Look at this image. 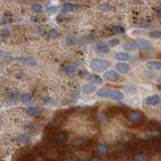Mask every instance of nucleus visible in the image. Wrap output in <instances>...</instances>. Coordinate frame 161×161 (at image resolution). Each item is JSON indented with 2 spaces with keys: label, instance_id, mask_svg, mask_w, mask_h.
<instances>
[{
  "label": "nucleus",
  "instance_id": "11",
  "mask_svg": "<svg viewBox=\"0 0 161 161\" xmlns=\"http://www.w3.org/2000/svg\"><path fill=\"white\" fill-rule=\"evenodd\" d=\"M109 98L114 100V101H122V100H124V98H125V96H124V94L121 91H118V90H111V91H110Z\"/></svg>",
  "mask_w": 161,
  "mask_h": 161
},
{
  "label": "nucleus",
  "instance_id": "40",
  "mask_svg": "<svg viewBox=\"0 0 161 161\" xmlns=\"http://www.w3.org/2000/svg\"><path fill=\"white\" fill-rule=\"evenodd\" d=\"M1 124H2V119L0 118V126H1Z\"/></svg>",
  "mask_w": 161,
  "mask_h": 161
},
{
  "label": "nucleus",
  "instance_id": "18",
  "mask_svg": "<svg viewBox=\"0 0 161 161\" xmlns=\"http://www.w3.org/2000/svg\"><path fill=\"white\" fill-rule=\"evenodd\" d=\"M63 70L65 74L72 75L75 72V68L74 65H72V63H65V65L63 67Z\"/></svg>",
  "mask_w": 161,
  "mask_h": 161
},
{
  "label": "nucleus",
  "instance_id": "24",
  "mask_svg": "<svg viewBox=\"0 0 161 161\" xmlns=\"http://www.w3.org/2000/svg\"><path fill=\"white\" fill-rule=\"evenodd\" d=\"M31 10H32L34 13H41L43 11V6L40 3H34L32 6H31Z\"/></svg>",
  "mask_w": 161,
  "mask_h": 161
},
{
  "label": "nucleus",
  "instance_id": "14",
  "mask_svg": "<svg viewBox=\"0 0 161 161\" xmlns=\"http://www.w3.org/2000/svg\"><path fill=\"white\" fill-rule=\"evenodd\" d=\"M88 82L93 85H101L103 83V79L98 75H91L88 78Z\"/></svg>",
  "mask_w": 161,
  "mask_h": 161
},
{
  "label": "nucleus",
  "instance_id": "28",
  "mask_svg": "<svg viewBox=\"0 0 161 161\" xmlns=\"http://www.w3.org/2000/svg\"><path fill=\"white\" fill-rule=\"evenodd\" d=\"M47 34L48 36H50V38H58V36H60V32L57 30V29H55V28H52L50 30H48V32H47Z\"/></svg>",
  "mask_w": 161,
  "mask_h": 161
},
{
  "label": "nucleus",
  "instance_id": "41",
  "mask_svg": "<svg viewBox=\"0 0 161 161\" xmlns=\"http://www.w3.org/2000/svg\"><path fill=\"white\" fill-rule=\"evenodd\" d=\"M75 1H84V0H75Z\"/></svg>",
  "mask_w": 161,
  "mask_h": 161
},
{
  "label": "nucleus",
  "instance_id": "36",
  "mask_svg": "<svg viewBox=\"0 0 161 161\" xmlns=\"http://www.w3.org/2000/svg\"><path fill=\"white\" fill-rule=\"evenodd\" d=\"M38 32H40V35H45V27H40V29H38Z\"/></svg>",
  "mask_w": 161,
  "mask_h": 161
},
{
  "label": "nucleus",
  "instance_id": "9",
  "mask_svg": "<svg viewBox=\"0 0 161 161\" xmlns=\"http://www.w3.org/2000/svg\"><path fill=\"white\" fill-rule=\"evenodd\" d=\"M161 102V96L159 95H152L145 99V103L150 106H156Z\"/></svg>",
  "mask_w": 161,
  "mask_h": 161
},
{
  "label": "nucleus",
  "instance_id": "10",
  "mask_svg": "<svg viewBox=\"0 0 161 161\" xmlns=\"http://www.w3.org/2000/svg\"><path fill=\"white\" fill-rule=\"evenodd\" d=\"M114 58L118 62H127L131 58V55L127 52H119L115 53Z\"/></svg>",
  "mask_w": 161,
  "mask_h": 161
},
{
  "label": "nucleus",
  "instance_id": "23",
  "mask_svg": "<svg viewBox=\"0 0 161 161\" xmlns=\"http://www.w3.org/2000/svg\"><path fill=\"white\" fill-rule=\"evenodd\" d=\"M135 160L136 161H149L150 157L145 153H139L135 156Z\"/></svg>",
  "mask_w": 161,
  "mask_h": 161
},
{
  "label": "nucleus",
  "instance_id": "33",
  "mask_svg": "<svg viewBox=\"0 0 161 161\" xmlns=\"http://www.w3.org/2000/svg\"><path fill=\"white\" fill-rule=\"evenodd\" d=\"M43 103H45V105H53V100L50 97H46V98L43 99Z\"/></svg>",
  "mask_w": 161,
  "mask_h": 161
},
{
  "label": "nucleus",
  "instance_id": "22",
  "mask_svg": "<svg viewBox=\"0 0 161 161\" xmlns=\"http://www.w3.org/2000/svg\"><path fill=\"white\" fill-rule=\"evenodd\" d=\"M68 139V134L65 133V132H62V133H58L55 137V141L58 143H63L65 141H67Z\"/></svg>",
  "mask_w": 161,
  "mask_h": 161
},
{
  "label": "nucleus",
  "instance_id": "3",
  "mask_svg": "<svg viewBox=\"0 0 161 161\" xmlns=\"http://www.w3.org/2000/svg\"><path fill=\"white\" fill-rule=\"evenodd\" d=\"M103 79L108 82H117L120 79V75L115 70H107L103 74Z\"/></svg>",
  "mask_w": 161,
  "mask_h": 161
},
{
  "label": "nucleus",
  "instance_id": "35",
  "mask_svg": "<svg viewBox=\"0 0 161 161\" xmlns=\"http://www.w3.org/2000/svg\"><path fill=\"white\" fill-rule=\"evenodd\" d=\"M16 97H17V93L16 92H11V93H9V95H8V98L10 100L15 99Z\"/></svg>",
  "mask_w": 161,
  "mask_h": 161
},
{
  "label": "nucleus",
  "instance_id": "2",
  "mask_svg": "<svg viewBox=\"0 0 161 161\" xmlns=\"http://www.w3.org/2000/svg\"><path fill=\"white\" fill-rule=\"evenodd\" d=\"M126 118L133 126H136V127H138V126H140L141 124H143L144 120H145V116L138 111L131 112L130 114L126 115Z\"/></svg>",
  "mask_w": 161,
  "mask_h": 161
},
{
  "label": "nucleus",
  "instance_id": "43",
  "mask_svg": "<svg viewBox=\"0 0 161 161\" xmlns=\"http://www.w3.org/2000/svg\"><path fill=\"white\" fill-rule=\"evenodd\" d=\"M0 108H1V104H0Z\"/></svg>",
  "mask_w": 161,
  "mask_h": 161
},
{
  "label": "nucleus",
  "instance_id": "44",
  "mask_svg": "<svg viewBox=\"0 0 161 161\" xmlns=\"http://www.w3.org/2000/svg\"><path fill=\"white\" fill-rule=\"evenodd\" d=\"M0 88H1V87H0Z\"/></svg>",
  "mask_w": 161,
  "mask_h": 161
},
{
  "label": "nucleus",
  "instance_id": "34",
  "mask_svg": "<svg viewBox=\"0 0 161 161\" xmlns=\"http://www.w3.org/2000/svg\"><path fill=\"white\" fill-rule=\"evenodd\" d=\"M137 26L140 28H146L148 26V22H145V21H140V22L137 23Z\"/></svg>",
  "mask_w": 161,
  "mask_h": 161
},
{
  "label": "nucleus",
  "instance_id": "12",
  "mask_svg": "<svg viewBox=\"0 0 161 161\" xmlns=\"http://www.w3.org/2000/svg\"><path fill=\"white\" fill-rule=\"evenodd\" d=\"M77 5H75L74 3H70V2H65L62 6V11L65 13H70V12H74L77 10Z\"/></svg>",
  "mask_w": 161,
  "mask_h": 161
},
{
  "label": "nucleus",
  "instance_id": "17",
  "mask_svg": "<svg viewBox=\"0 0 161 161\" xmlns=\"http://www.w3.org/2000/svg\"><path fill=\"white\" fill-rule=\"evenodd\" d=\"M110 91H111V89H108V88H101L97 91V96L100 98H109Z\"/></svg>",
  "mask_w": 161,
  "mask_h": 161
},
{
  "label": "nucleus",
  "instance_id": "27",
  "mask_svg": "<svg viewBox=\"0 0 161 161\" xmlns=\"http://www.w3.org/2000/svg\"><path fill=\"white\" fill-rule=\"evenodd\" d=\"M0 36H1L2 38H4V40L10 37V31H9V29L6 27L2 28L1 30H0Z\"/></svg>",
  "mask_w": 161,
  "mask_h": 161
},
{
  "label": "nucleus",
  "instance_id": "5",
  "mask_svg": "<svg viewBox=\"0 0 161 161\" xmlns=\"http://www.w3.org/2000/svg\"><path fill=\"white\" fill-rule=\"evenodd\" d=\"M145 67L147 70H153V72L161 70V62L160 60H149L145 63Z\"/></svg>",
  "mask_w": 161,
  "mask_h": 161
},
{
  "label": "nucleus",
  "instance_id": "16",
  "mask_svg": "<svg viewBox=\"0 0 161 161\" xmlns=\"http://www.w3.org/2000/svg\"><path fill=\"white\" fill-rule=\"evenodd\" d=\"M83 92L85 93V94H93L94 92L97 91V87L96 85H93V84H86L83 86Z\"/></svg>",
  "mask_w": 161,
  "mask_h": 161
},
{
  "label": "nucleus",
  "instance_id": "42",
  "mask_svg": "<svg viewBox=\"0 0 161 161\" xmlns=\"http://www.w3.org/2000/svg\"><path fill=\"white\" fill-rule=\"evenodd\" d=\"M1 70H2V69H1V67H0V73H1Z\"/></svg>",
  "mask_w": 161,
  "mask_h": 161
},
{
  "label": "nucleus",
  "instance_id": "31",
  "mask_svg": "<svg viewBox=\"0 0 161 161\" xmlns=\"http://www.w3.org/2000/svg\"><path fill=\"white\" fill-rule=\"evenodd\" d=\"M126 91L129 93V94L131 95H134L137 93V89H136L135 87L133 86V85H128V86L126 87Z\"/></svg>",
  "mask_w": 161,
  "mask_h": 161
},
{
  "label": "nucleus",
  "instance_id": "15",
  "mask_svg": "<svg viewBox=\"0 0 161 161\" xmlns=\"http://www.w3.org/2000/svg\"><path fill=\"white\" fill-rule=\"evenodd\" d=\"M40 113V108L37 106H32V107H28L26 109V114L30 117H35Z\"/></svg>",
  "mask_w": 161,
  "mask_h": 161
},
{
  "label": "nucleus",
  "instance_id": "8",
  "mask_svg": "<svg viewBox=\"0 0 161 161\" xmlns=\"http://www.w3.org/2000/svg\"><path fill=\"white\" fill-rule=\"evenodd\" d=\"M110 46L108 45V42H104V41H102V42H99L98 45H96V50L97 52L102 53V55H107V53L110 52Z\"/></svg>",
  "mask_w": 161,
  "mask_h": 161
},
{
  "label": "nucleus",
  "instance_id": "6",
  "mask_svg": "<svg viewBox=\"0 0 161 161\" xmlns=\"http://www.w3.org/2000/svg\"><path fill=\"white\" fill-rule=\"evenodd\" d=\"M123 50L127 52H133L138 50V46L135 40H128L123 45Z\"/></svg>",
  "mask_w": 161,
  "mask_h": 161
},
{
  "label": "nucleus",
  "instance_id": "37",
  "mask_svg": "<svg viewBox=\"0 0 161 161\" xmlns=\"http://www.w3.org/2000/svg\"><path fill=\"white\" fill-rule=\"evenodd\" d=\"M156 16H157L158 19H161V8H158L156 10Z\"/></svg>",
  "mask_w": 161,
  "mask_h": 161
},
{
  "label": "nucleus",
  "instance_id": "21",
  "mask_svg": "<svg viewBox=\"0 0 161 161\" xmlns=\"http://www.w3.org/2000/svg\"><path fill=\"white\" fill-rule=\"evenodd\" d=\"M125 32V28L122 25H115L112 27V33L115 35H119V34H123Z\"/></svg>",
  "mask_w": 161,
  "mask_h": 161
},
{
  "label": "nucleus",
  "instance_id": "39",
  "mask_svg": "<svg viewBox=\"0 0 161 161\" xmlns=\"http://www.w3.org/2000/svg\"><path fill=\"white\" fill-rule=\"evenodd\" d=\"M5 1H7V2H12V1H14V0H5Z\"/></svg>",
  "mask_w": 161,
  "mask_h": 161
},
{
  "label": "nucleus",
  "instance_id": "32",
  "mask_svg": "<svg viewBox=\"0 0 161 161\" xmlns=\"http://www.w3.org/2000/svg\"><path fill=\"white\" fill-rule=\"evenodd\" d=\"M45 10H46V12H47V13L52 14V13H55V12L58 10V7H57V6H55V5H50V6H47V7H46Z\"/></svg>",
  "mask_w": 161,
  "mask_h": 161
},
{
  "label": "nucleus",
  "instance_id": "4",
  "mask_svg": "<svg viewBox=\"0 0 161 161\" xmlns=\"http://www.w3.org/2000/svg\"><path fill=\"white\" fill-rule=\"evenodd\" d=\"M116 67V70L120 74L126 75L128 74L129 72L131 70V65L129 63H127L126 62H118L115 65Z\"/></svg>",
  "mask_w": 161,
  "mask_h": 161
},
{
  "label": "nucleus",
  "instance_id": "25",
  "mask_svg": "<svg viewBox=\"0 0 161 161\" xmlns=\"http://www.w3.org/2000/svg\"><path fill=\"white\" fill-rule=\"evenodd\" d=\"M148 35L151 38L158 40V38H161V30H151L148 32Z\"/></svg>",
  "mask_w": 161,
  "mask_h": 161
},
{
  "label": "nucleus",
  "instance_id": "38",
  "mask_svg": "<svg viewBox=\"0 0 161 161\" xmlns=\"http://www.w3.org/2000/svg\"><path fill=\"white\" fill-rule=\"evenodd\" d=\"M69 161H78V160L75 159V158H72V159H70Z\"/></svg>",
  "mask_w": 161,
  "mask_h": 161
},
{
  "label": "nucleus",
  "instance_id": "29",
  "mask_svg": "<svg viewBox=\"0 0 161 161\" xmlns=\"http://www.w3.org/2000/svg\"><path fill=\"white\" fill-rule=\"evenodd\" d=\"M98 151H99L100 154H105V153L108 151V147H107L105 144L100 143L99 145H98Z\"/></svg>",
  "mask_w": 161,
  "mask_h": 161
},
{
  "label": "nucleus",
  "instance_id": "13",
  "mask_svg": "<svg viewBox=\"0 0 161 161\" xmlns=\"http://www.w3.org/2000/svg\"><path fill=\"white\" fill-rule=\"evenodd\" d=\"M15 60L20 63H25V65H30V67H32V65H34L36 63V60L34 58H30V57H19V58H16Z\"/></svg>",
  "mask_w": 161,
  "mask_h": 161
},
{
  "label": "nucleus",
  "instance_id": "7",
  "mask_svg": "<svg viewBox=\"0 0 161 161\" xmlns=\"http://www.w3.org/2000/svg\"><path fill=\"white\" fill-rule=\"evenodd\" d=\"M135 41H136V45L138 46V50H146V48H148L151 45L150 41L144 37L136 38Z\"/></svg>",
  "mask_w": 161,
  "mask_h": 161
},
{
  "label": "nucleus",
  "instance_id": "30",
  "mask_svg": "<svg viewBox=\"0 0 161 161\" xmlns=\"http://www.w3.org/2000/svg\"><path fill=\"white\" fill-rule=\"evenodd\" d=\"M67 43L69 45H75V43H77V38L75 37V36L73 35H70L67 37Z\"/></svg>",
  "mask_w": 161,
  "mask_h": 161
},
{
  "label": "nucleus",
  "instance_id": "26",
  "mask_svg": "<svg viewBox=\"0 0 161 161\" xmlns=\"http://www.w3.org/2000/svg\"><path fill=\"white\" fill-rule=\"evenodd\" d=\"M120 43H121V40H119L118 37H113V38H111V40H109V41H108V45L110 47H115V46L119 45Z\"/></svg>",
  "mask_w": 161,
  "mask_h": 161
},
{
  "label": "nucleus",
  "instance_id": "19",
  "mask_svg": "<svg viewBox=\"0 0 161 161\" xmlns=\"http://www.w3.org/2000/svg\"><path fill=\"white\" fill-rule=\"evenodd\" d=\"M33 99V96L31 93H24L20 96V101L22 102L23 104H26V103H29L31 102V100Z\"/></svg>",
  "mask_w": 161,
  "mask_h": 161
},
{
  "label": "nucleus",
  "instance_id": "1",
  "mask_svg": "<svg viewBox=\"0 0 161 161\" xmlns=\"http://www.w3.org/2000/svg\"><path fill=\"white\" fill-rule=\"evenodd\" d=\"M110 63L104 58H94L90 63V68L95 73H105L109 70Z\"/></svg>",
  "mask_w": 161,
  "mask_h": 161
},
{
  "label": "nucleus",
  "instance_id": "20",
  "mask_svg": "<svg viewBox=\"0 0 161 161\" xmlns=\"http://www.w3.org/2000/svg\"><path fill=\"white\" fill-rule=\"evenodd\" d=\"M17 141L18 143L24 145V144H28L30 142V138H29V136L26 135V134H20V135L17 136Z\"/></svg>",
  "mask_w": 161,
  "mask_h": 161
}]
</instances>
